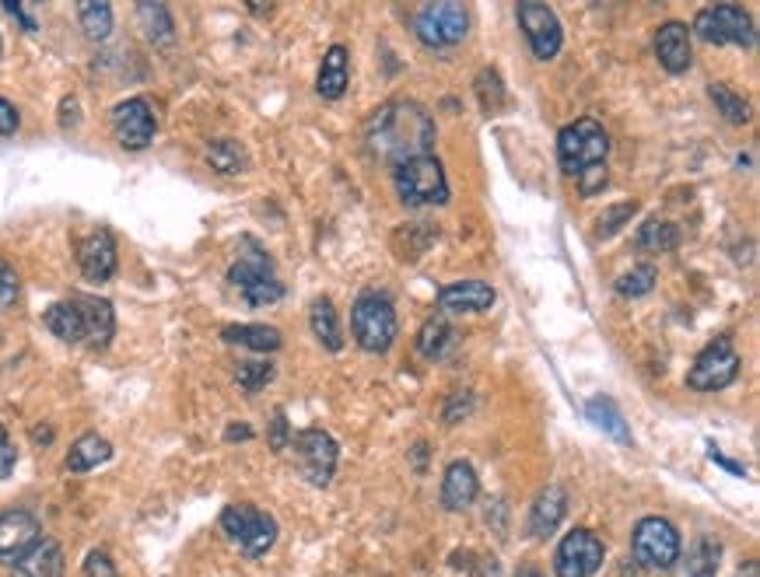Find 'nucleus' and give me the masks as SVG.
Returning <instances> with one entry per match:
<instances>
[{
    "label": "nucleus",
    "mask_w": 760,
    "mask_h": 577,
    "mask_svg": "<svg viewBox=\"0 0 760 577\" xmlns=\"http://www.w3.org/2000/svg\"><path fill=\"white\" fill-rule=\"evenodd\" d=\"M567 515V494L561 487H547L540 490V497L533 500V511H530V533L536 539H547L557 533V525Z\"/></svg>",
    "instance_id": "21"
},
{
    "label": "nucleus",
    "mask_w": 760,
    "mask_h": 577,
    "mask_svg": "<svg viewBox=\"0 0 760 577\" xmlns=\"http://www.w3.org/2000/svg\"><path fill=\"white\" fill-rule=\"evenodd\" d=\"M610 137L596 119H575L557 133V161L567 176H582L589 168L606 165Z\"/></svg>",
    "instance_id": "5"
},
{
    "label": "nucleus",
    "mask_w": 760,
    "mask_h": 577,
    "mask_svg": "<svg viewBox=\"0 0 760 577\" xmlns=\"http://www.w3.org/2000/svg\"><path fill=\"white\" fill-rule=\"evenodd\" d=\"M585 410H589L592 424L603 427L606 435H613L616 441H631V430H628V424L621 420V414H616V406L610 399H592Z\"/></svg>",
    "instance_id": "33"
},
{
    "label": "nucleus",
    "mask_w": 760,
    "mask_h": 577,
    "mask_svg": "<svg viewBox=\"0 0 760 577\" xmlns=\"http://www.w3.org/2000/svg\"><path fill=\"white\" fill-rule=\"evenodd\" d=\"M308 322H313V332H316V340L326 347V350H344V329L337 322V308L329 298H319L313 301V311H308Z\"/></svg>",
    "instance_id": "27"
},
{
    "label": "nucleus",
    "mask_w": 760,
    "mask_h": 577,
    "mask_svg": "<svg viewBox=\"0 0 760 577\" xmlns=\"http://www.w3.org/2000/svg\"><path fill=\"white\" fill-rule=\"evenodd\" d=\"M494 287L484 280H460L438 291V305L448 316H473V311H491L494 305Z\"/></svg>",
    "instance_id": "17"
},
{
    "label": "nucleus",
    "mask_w": 760,
    "mask_h": 577,
    "mask_svg": "<svg viewBox=\"0 0 760 577\" xmlns=\"http://www.w3.org/2000/svg\"><path fill=\"white\" fill-rule=\"evenodd\" d=\"M708 99L715 102V109L729 119V123H736V127L750 123V106H747V99H743V94H736L729 84H722V81L708 84Z\"/></svg>",
    "instance_id": "30"
},
{
    "label": "nucleus",
    "mask_w": 760,
    "mask_h": 577,
    "mask_svg": "<svg viewBox=\"0 0 760 577\" xmlns=\"http://www.w3.org/2000/svg\"><path fill=\"white\" fill-rule=\"evenodd\" d=\"M470 32V14L456 0H435L424 4L414 18V36L427 46V50H445V46L463 42Z\"/></svg>",
    "instance_id": "8"
},
{
    "label": "nucleus",
    "mask_w": 760,
    "mask_h": 577,
    "mask_svg": "<svg viewBox=\"0 0 760 577\" xmlns=\"http://www.w3.org/2000/svg\"><path fill=\"white\" fill-rule=\"evenodd\" d=\"M228 283L253 308H264V305H274V301L284 298V283L274 273V259L264 249H259L256 242H249V238H246V252L231 262Z\"/></svg>",
    "instance_id": "3"
},
{
    "label": "nucleus",
    "mask_w": 760,
    "mask_h": 577,
    "mask_svg": "<svg viewBox=\"0 0 760 577\" xmlns=\"http://www.w3.org/2000/svg\"><path fill=\"white\" fill-rule=\"evenodd\" d=\"M347 81H351L347 50L344 46H329V53L323 57V67H319V78H316V91L326 102H337V99H344Z\"/></svg>",
    "instance_id": "23"
},
{
    "label": "nucleus",
    "mask_w": 760,
    "mask_h": 577,
    "mask_svg": "<svg viewBox=\"0 0 760 577\" xmlns=\"http://www.w3.org/2000/svg\"><path fill=\"white\" fill-rule=\"evenodd\" d=\"M112 459V445L99 435H81L67 451V469L70 472H91L95 466H102Z\"/></svg>",
    "instance_id": "26"
},
{
    "label": "nucleus",
    "mask_w": 760,
    "mask_h": 577,
    "mask_svg": "<svg viewBox=\"0 0 760 577\" xmlns=\"http://www.w3.org/2000/svg\"><path fill=\"white\" fill-rule=\"evenodd\" d=\"M757 574H760V570H757V564H747V570H743L740 577H757Z\"/></svg>",
    "instance_id": "50"
},
{
    "label": "nucleus",
    "mask_w": 760,
    "mask_h": 577,
    "mask_svg": "<svg viewBox=\"0 0 760 577\" xmlns=\"http://www.w3.org/2000/svg\"><path fill=\"white\" fill-rule=\"evenodd\" d=\"M606 186V165H596V168H589V172L579 176V189H582V197H596V192Z\"/></svg>",
    "instance_id": "41"
},
{
    "label": "nucleus",
    "mask_w": 760,
    "mask_h": 577,
    "mask_svg": "<svg viewBox=\"0 0 760 577\" xmlns=\"http://www.w3.org/2000/svg\"><path fill=\"white\" fill-rule=\"evenodd\" d=\"M691 32L711 46H757V29L750 11L736 8V4H715V8H701Z\"/></svg>",
    "instance_id": "7"
},
{
    "label": "nucleus",
    "mask_w": 760,
    "mask_h": 577,
    "mask_svg": "<svg viewBox=\"0 0 760 577\" xmlns=\"http://www.w3.org/2000/svg\"><path fill=\"white\" fill-rule=\"evenodd\" d=\"M4 8H8V14H14V18L21 21V26H26V32H36V21H32V18H29L26 11H21L18 4H4Z\"/></svg>",
    "instance_id": "46"
},
{
    "label": "nucleus",
    "mask_w": 760,
    "mask_h": 577,
    "mask_svg": "<svg viewBox=\"0 0 760 577\" xmlns=\"http://www.w3.org/2000/svg\"><path fill=\"white\" fill-rule=\"evenodd\" d=\"M39 539H42V528H39L36 515L21 511V508L0 515V564L14 567Z\"/></svg>",
    "instance_id": "15"
},
{
    "label": "nucleus",
    "mask_w": 760,
    "mask_h": 577,
    "mask_svg": "<svg viewBox=\"0 0 760 577\" xmlns=\"http://www.w3.org/2000/svg\"><path fill=\"white\" fill-rule=\"evenodd\" d=\"M14 577H63V549L53 539H39L14 564Z\"/></svg>",
    "instance_id": "22"
},
{
    "label": "nucleus",
    "mask_w": 760,
    "mask_h": 577,
    "mask_svg": "<svg viewBox=\"0 0 760 577\" xmlns=\"http://www.w3.org/2000/svg\"><path fill=\"white\" fill-rule=\"evenodd\" d=\"M235 381H239L246 392H259L264 385L274 381V365L270 360H246V365H239V371H235Z\"/></svg>",
    "instance_id": "36"
},
{
    "label": "nucleus",
    "mask_w": 760,
    "mask_h": 577,
    "mask_svg": "<svg viewBox=\"0 0 760 577\" xmlns=\"http://www.w3.org/2000/svg\"><path fill=\"white\" fill-rule=\"evenodd\" d=\"M292 448H295V459L305 472V479L313 487H329V479H334L337 472V459H340V448L337 441L326 435V430H298V435L292 438Z\"/></svg>",
    "instance_id": "11"
},
{
    "label": "nucleus",
    "mask_w": 760,
    "mask_h": 577,
    "mask_svg": "<svg viewBox=\"0 0 760 577\" xmlns=\"http://www.w3.org/2000/svg\"><path fill=\"white\" fill-rule=\"evenodd\" d=\"M85 577H116V564L109 560V553L91 549L85 560Z\"/></svg>",
    "instance_id": "40"
},
{
    "label": "nucleus",
    "mask_w": 760,
    "mask_h": 577,
    "mask_svg": "<svg viewBox=\"0 0 760 577\" xmlns=\"http://www.w3.org/2000/svg\"><path fill=\"white\" fill-rule=\"evenodd\" d=\"M603 539L589 528H575L567 533L554 553V570L557 577H592L603 567Z\"/></svg>",
    "instance_id": "12"
},
{
    "label": "nucleus",
    "mask_w": 760,
    "mask_h": 577,
    "mask_svg": "<svg viewBox=\"0 0 760 577\" xmlns=\"http://www.w3.org/2000/svg\"><path fill=\"white\" fill-rule=\"evenodd\" d=\"M221 340L231 344V347H246V350H256V354H274L280 350V329L274 326H225L221 329Z\"/></svg>",
    "instance_id": "24"
},
{
    "label": "nucleus",
    "mask_w": 760,
    "mask_h": 577,
    "mask_svg": "<svg viewBox=\"0 0 760 577\" xmlns=\"http://www.w3.org/2000/svg\"><path fill=\"white\" fill-rule=\"evenodd\" d=\"M46 329H50L57 340L63 344H85V326H81V311L78 301H57L53 308H46Z\"/></svg>",
    "instance_id": "25"
},
{
    "label": "nucleus",
    "mask_w": 760,
    "mask_h": 577,
    "mask_svg": "<svg viewBox=\"0 0 760 577\" xmlns=\"http://www.w3.org/2000/svg\"><path fill=\"white\" fill-rule=\"evenodd\" d=\"M365 140H368V151L375 158H383V161H389L396 168V165L411 161V158L432 155V148H435V119L424 106L396 99V102H386V106L375 109V116L368 119Z\"/></svg>",
    "instance_id": "1"
},
{
    "label": "nucleus",
    "mask_w": 760,
    "mask_h": 577,
    "mask_svg": "<svg viewBox=\"0 0 760 577\" xmlns=\"http://www.w3.org/2000/svg\"><path fill=\"white\" fill-rule=\"evenodd\" d=\"M351 332H354V340H358L362 350L386 354L396 344V332H399L393 301L378 291L358 295V301H354V308H351Z\"/></svg>",
    "instance_id": "4"
},
{
    "label": "nucleus",
    "mask_w": 760,
    "mask_h": 577,
    "mask_svg": "<svg viewBox=\"0 0 760 577\" xmlns=\"http://www.w3.org/2000/svg\"><path fill=\"white\" fill-rule=\"evenodd\" d=\"M677 242H680V231L670 221H659V218H649L634 235V246L641 252H673Z\"/></svg>",
    "instance_id": "29"
},
{
    "label": "nucleus",
    "mask_w": 760,
    "mask_h": 577,
    "mask_svg": "<svg viewBox=\"0 0 760 577\" xmlns=\"http://www.w3.org/2000/svg\"><path fill=\"white\" fill-rule=\"evenodd\" d=\"M274 448H288V424H284V414L274 417Z\"/></svg>",
    "instance_id": "44"
},
{
    "label": "nucleus",
    "mask_w": 760,
    "mask_h": 577,
    "mask_svg": "<svg viewBox=\"0 0 760 577\" xmlns=\"http://www.w3.org/2000/svg\"><path fill=\"white\" fill-rule=\"evenodd\" d=\"M634 557L649 570H670L680 560V533L667 518H641L634 528Z\"/></svg>",
    "instance_id": "10"
},
{
    "label": "nucleus",
    "mask_w": 760,
    "mask_h": 577,
    "mask_svg": "<svg viewBox=\"0 0 760 577\" xmlns=\"http://www.w3.org/2000/svg\"><path fill=\"white\" fill-rule=\"evenodd\" d=\"M453 326H448L445 319H432V322H424L421 326V336H417V350H421V357H427V360H438L445 350H448V344H453Z\"/></svg>",
    "instance_id": "32"
},
{
    "label": "nucleus",
    "mask_w": 760,
    "mask_h": 577,
    "mask_svg": "<svg viewBox=\"0 0 760 577\" xmlns=\"http://www.w3.org/2000/svg\"><path fill=\"white\" fill-rule=\"evenodd\" d=\"M634 210H638L634 203H621V207H610V210L603 213V218H600V228H596V235H600V238H610L613 231H621V225L634 218Z\"/></svg>",
    "instance_id": "37"
},
{
    "label": "nucleus",
    "mask_w": 760,
    "mask_h": 577,
    "mask_svg": "<svg viewBox=\"0 0 760 577\" xmlns=\"http://www.w3.org/2000/svg\"><path fill=\"white\" fill-rule=\"evenodd\" d=\"M515 14H519L522 32H526V39H530L533 57L536 60H554L557 50H561V42H564L561 18L554 14V8L536 4V0H522Z\"/></svg>",
    "instance_id": "13"
},
{
    "label": "nucleus",
    "mask_w": 760,
    "mask_h": 577,
    "mask_svg": "<svg viewBox=\"0 0 760 577\" xmlns=\"http://www.w3.org/2000/svg\"><path fill=\"white\" fill-rule=\"evenodd\" d=\"M655 57L670 74H683L691 67V29L683 21H667L655 32Z\"/></svg>",
    "instance_id": "18"
},
{
    "label": "nucleus",
    "mask_w": 760,
    "mask_h": 577,
    "mask_svg": "<svg viewBox=\"0 0 760 577\" xmlns=\"http://www.w3.org/2000/svg\"><path fill=\"white\" fill-rule=\"evenodd\" d=\"M515 577H543V574H540L536 567H522V570H519Z\"/></svg>",
    "instance_id": "49"
},
{
    "label": "nucleus",
    "mask_w": 760,
    "mask_h": 577,
    "mask_svg": "<svg viewBox=\"0 0 760 577\" xmlns=\"http://www.w3.org/2000/svg\"><path fill=\"white\" fill-rule=\"evenodd\" d=\"M736 375H740V354H736L729 336H715V340L694 357L691 371H687V385H691L694 392H719L736 381Z\"/></svg>",
    "instance_id": "9"
},
{
    "label": "nucleus",
    "mask_w": 760,
    "mask_h": 577,
    "mask_svg": "<svg viewBox=\"0 0 760 577\" xmlns=\"http://www.w3.org/2000/svg\"><path fill=\"white\" fill-rule=\"evenodd\" d=\"M477 490H481V484H477V472H473L470 462L456 459L453 466L445 469V476H442V504L448 511H466L470 504L477 500Z\"/></svg>",
    "instance_id": "20"
},
{
    "label": "nucleus",
    "mask_w": 760,
    "mask_h": 577,
    "mask_svg": "<svg viewBox=\"0 0 760 577\" xmlns=\"http://www.w3.org/2000/svg\"><path fill=\"white\" fill-rule=\"evenodd\" d=\"M78 267H81L85 280H91V283H106V280H112V273H116V238H112L106 228L91 231V235L85 238V242H81V249H78Z\"/></svg>",
    "instance_id": "16"
},
{
    "label": "nucleus",
    "mask_w": 760,
    "mask_h": 577,
    "mask_svg": "<svg viewBox=\"0 0 760 577\" xmlns=\"http://www.w3.org/2000/svg\"><path fill=\"white\" fill-rule=\"evenodd\" d=\"M18 109L8 102V99H0V137H11V133H18Z\"/></svg>",
    "instance_id": "43"
},
{
    "label": "nucleus",
    "mask_w": 760,
    "mask_h": 577,
    "mask_svg": "<svg viewBox=\"0 0 760 577\" xmlns=\"http://www.w3.org/2000/svg\"><path fill=\"white\" fill-rule=\"evenodd\" d=\"M14 466H18V451L8 438V430L0 427V479H8L14 472Z\"/></svg>",
    "instance_id": "42"
},
{
    "label": "nucleus",
    "mask_w": 760,
    "mask_h": 577,
    "mask_svg": "<svg viewBox=\"0 0 760 577\" xmlns=\"http://www.w3.org/2000/svg\"><path fill=\"white\" fill-rule=\"evenodd\" d=\"M112 130H116V140H120L127 151H145L155 140V130H158L151 102L148 99L120 102L112 109Z\"/></svg>",
    "instance_id": "14"
},
{
    "label": "nucleus",
    "mask_w": 760,
    "mask_h": 577,
    "mask_svg": "<svg viewBox=\"0 0 760 577\" xmlns=\"http://www.w3.org/2000/svg\"><path fill=\"white\" fill-rule=\"evenodd\" d=\"M78 18H81V29L91 42H102L112 32V8L102 4V0H85L78 4Z\"/></svg>",
    "instance_id": "31"
},
{
    "label": "nucleus",
    "mask_w": 760,
    "mask_h": 577,
    "mask_svg": "<svg viewBox=\"0 0 760 577\" xmlns=\"http://www.w3.org/2000/svg\"><path fill=\"white\" fill-rule=\"evenodd\" d=\"M18 291H21V283H18V273L11 262L0 259V311L11 308L18 301Z\"/></svg>",
    "instance_id": "38"
},
{
    "label": "nucleus",
    "mask_w": 760,
    "mask_h": 577,
    "mask_svg": "<svg viewBox=\"0 0 760 577\" xmlns=\"http://www.w3.org/2000/svg\"><path fill=\"white\" fill-rule=\"evenodd\" d=\"M225 438H228V441H249V438H253V430L239 424V427H228V430H225Z\"/></svg>",
    "instance_id": "47"
},
{
    "label": "nucleus",
    "mask_w": 760,
    "mask_h": 577,
    "mask_svg": "<svg viewBox=\"0 0 760 577\" xmlns=\"http://www.w3.org/2000/svg\"><path fill=\"white\" fill-rule=\"evenodd\" d=\"M708 448H711V451H708V455H711V459H715V462H719V466H722V469H729V472H732V476H747V469H743V466H736V462H732V459H726V455H722V451H719V448H715V445H708Z\"/></svg>",
    "instance_id": "45"
},
{
    "label": "nucleus",
    "mask_w": 760,
    "mask_h": 577,
    "mask_svg": "<svg viewBox=\"0 0 760 577\" xmlns=\"http://www.w3.org/2000/svg\"><path fill=\"white\" fill-rule=\"evenodd\" d=\"M207 161L214 172H221V176H239L246 172V165H249V155L239 140H231V137H221V140H214L210 148H207Z\"/></svg>",
    "instance_id": "28"
},
{
    "label": "nucleus",
    "mask_w": 760,
    "mask_h": 577,
    "mask_svg": "<svg viewBox=\"0 0 760 577\" xmlns=\"http://www.w3.org/2000/svg\"><path fill=\"white\" fill-rule=\"evenodd\" d=\"M137 14H140V21H145V36L151 39V42H172V14L165 11L161 4H140L137 8Z\"/></svg>",
    "instance_id": "34"
},
{
    "label": "nucleus",
    "mask_w": 760,
    "mask_h": 577,
    "mask_svg": "<svg viewBox=\"0 0 760 577\" xmlns=\"http://www.w3.org/2000/svg\"><path fill=\"white\" fill-rule=\"evenodd\" d=\"M396 197L403 207H442L448 203V179L435 155H421L393 168Z\"/></svg>",
    "instance_id": "2"
},
{
    "label": "nucleus",
    "mask_w": 760,
    "mask_h": 577,
    "mask_svg": "<svg viewBox=\"0 0 760 577\" xmlns=\"http://www.w3.org/2000/svg\"><path fill=\"white\" fill-rule=\"evenodd\" d=\"M719 557V549L711 546V543H701L698 553H694V560H691V574L694 577H715V560Z\"/></svg>",
    "instance_id": "39"
},
{
    "label": "nucleus",
    "mask_w": 760,
    "mask_h": 577,
    "mask_svg": "<svg viewBox=\"0 0 760 577\" xmlns=\"http://www.w3.org/2000/svg\"><path fill=\"white\" fill-rule=\"evenodd\" d=\"M53 435H50V427H36V441H50Z\"/></svg>",
    "instance_id": "48"
},
{
    "label": "nucleus",
    "mask_w": 760,
    "mask_h": 577,
    "mask_svg": "<svg viewBox=\"0 0 760 577\" xmlns=\"http://www.w3.org/2000/svg\"><path fill=\"white\" fill-rule=\"evenodd\" d=\"M78 311H81V326H85V344L91 350H106L112 332H116V316H112V305L102 298H75Z\"/></svg>",
    "instance_id": "19"
},
{
    "label": "nucleus",
    "mask_w": 760,
    "mask_h": 577,
    "mask_svg": "<svg viewBox=\"0 0 760 577\" xmlns=\"http://www.w3.org/2000/svg\"><path fill=\"white\" fill-rule=\"evenodd\" d=\"M221 528L225 536L239 546L249 560L264 557V553L277 543V521L274 515L253 508V504H228L221 511Z\"/></svg>",
    "instance_id": "6"
},
{
    "label": "nucleus",
    "mask_w": 760,
    "mask_h": 577,
    "mask_svg": "<svg viewBox=\"0 0 760 577\" xmlns=\"http://www.w3.org/2000/svg\"><path fill=\"white\" fill-rule=\"evenodd\" d=\"M652 287H655V267H649V262H641V267L628 270L621 280H616V291L624 298H641V295H649Z\"/></svg>",
    "instance_id": "35"
}]
</instances>
